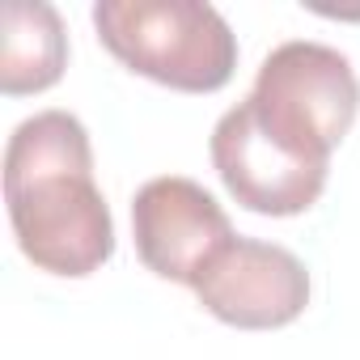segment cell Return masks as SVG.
I'll return each mask as SVG.
<instances>
[{
    "label": "cell",
    "instance_id": "cell-5",
    "mask_svg": "<svg viewBox=\"0 0 360 360\" xmlns=\"http://www.w3.org/2000/svg\"><path fill=\"white\" fill-rule=\"evenodd\" d=\"M195 297L212 318L238 330H276L305 314L309 271L288 246L233 238L195 280Z\"/></svg>",
    "mask_w": 360,
    "mask_h": 360
},
{
    "label": "cell",
    "instance_id": "cell-2",
    "mask_svg": "<svg viewBox=\"0 0 360 360\" xmlns=\"http://www.w3.org/2000/svg\"><path fill=\"white\" fill-rule=\"evenodd\" d=\"M102 47L178 94H217L238 68V34L204 0H98Z\"/></svg>",
    "mask_w": 360,
    "mask_h": 360
},
{
    "label": "cell",
    "instance_id": "cell-3",
    "mask_svg": "<svg viewBox=\"0 0 360 360\" xmlns=\"http://www.w3.org/2000/svg\"><path fill=\"white\" fill-rule=\"evenodd\" d=\"M246 106L276 144H284L305 161L330 165V153L356 123L360 81L343 51L292 39L280 43L259 64Z\"/></svg>",
    "mask_w": 360,
    "mask_h": 360
},
{
    "label": "cell",
    "instance_id": "cell-6",
    "mask_svg": "<svg viewBox=\"0 0 360 360\" xmlns=\"http://www.w3.org/2000/svg\"><path fill=\"white\" fill-rule=\"evenodd\" d=\"M212 165L225 191L259 217L309 212L330 174V165L305 161L284 144H276L250 115L246 98L233 110H225L221 123L212 127Z\"/></svg>",
    "mask_w": 360,
    "mask_h": 360
},
{
    "label": "cell",
    "instance_id": "cell-7",
    "mask_svg": "<svg viewBox=\"0 0 360 360\" xmlns=\"http://www.w3.org/2000/svg\"><path fill=\"white\" fill-rule=\"evenodd\" d=\"M68 68V34L47 0H9L0 9V89L9 98L51 89Z\"/></svg>",
    "mask_w": 360,
    "mask_h": 360
},
{
    "label": "cell",
    "instance_id": "cell-4",
    "mask_svg": "<svg viewBox=\"0 0 360 360\" xmlns=\"http://www.w3.org/2000/svg\"><path fill=\"white\" fill-rule=\"evenodd\" d=\"M131 233L140 263L174 284L195 288L208 263L238 238L225 208L195 178H148L131 200Z\"/></svg>",
    "mask_w": 360,
    "mask_h": 360
},
{
    "label": "cell",
    "instance_id": "cell-1",
    "mask_svg": "<svg viewBox=\"0 0 360 360\" xmlns=\"http://www.w3.org/2000/svg\"><path fill=\"white\" fill-rule=\"evenodd\" d=\"M5 204L13 238L39 271L81 280L115 255V221L94 183V144L68 110H39L13 127Z\"/></svg>",
    "mask_w": 360,
    "mask_h": 360
}]
</instances>
